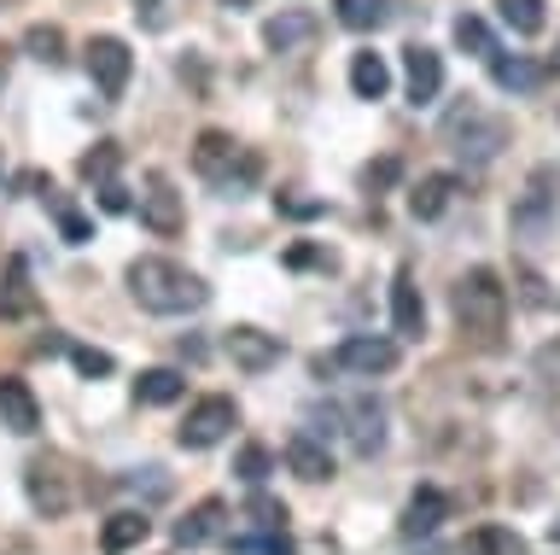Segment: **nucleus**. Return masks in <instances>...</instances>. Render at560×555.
I'll use <instances>...</instances> for the list:
<instances>
[{"instance_id": "nucleus-1", "label": "nucleus", "mask_w": 560, "mask_h": 555, "mask_svg": "<svg viewBox=\"0 0 560 555\" xmlns=\"http://www.w3.org/2000/svg\"><path fill=\"white\" fill-rule=\"evenodd\" d=\"M129 292H135L140 310H152V316H192V310L210 304V287L192 269L175 264V257H135Z\"/></svg>"}, {"instance_id": "nucleus-2", "label": "nucleus", "mask_w": 560, "mask_h": 555, "mask_svg": "<svg viewBox=\"0 0 560 555\" xmlns=\"http://www.w3.org/2000/svg\"><path fill=\"white\" fill-rule=\"evenodd\" d=\"M450 304H455V322H462V334L472 345H485V351H497L502 334H508V287H502V275L497 269H467L462 281H455L450 292Z\"/></svg>"}, {"instance_id": "nucleus-3", "label": "nucleus", "mask_w": 560, "mask_h": 555, "mask_svg": "<svg viewBox=\"0 0 560 555\" xmlns=\"http://www.w3.org/2000/svg\"><path fill=\"white\" fill-rule=\"evenodd\" d=\"M444 135H450V147H455V159H462V164H490L508 147V124H502V117H485L479 106L450 112Z\"/></svg>"}, {"instance_id": "nucleus-4", "label": "nucleus", "mask_w": 560, "mask_h": 555, "mask_svg": "<svg viewBox=\"0 0 560 555\" xmlns=\"http://www.w3.org/2000/svg\"><path fill=\"white\" fill-rule=\"evenodd\" d=\"M327 369L362 374V380L392 374V369H397V339H385V334H350L332 357H315V374H327Z\"/></svg>"}, {"instance_id": "nucleus-5", "label": "nucleus", "mask_w": 560, "mask_h": 555, "mask_svg": "<svg viewBox=\"0 0 560 555\" xmlns=\"http://www.w3.org/2000/svg\"><path fill=\"white\" fill-rule=\"evenodd\" d=\"M234 421H240L234 397L210 392V397H199V404L187 409V421L175 427V444H182V450H210V444H222L228 432H234Z\"/></svg>"}, {"instance_id": "nucleus-6", "label": "nucleus", "mask_w": 560, "mask_h": 555, "mask_svg": "<svg viewBox=\"0 0 560 555\" xmlns=\"http://www.w3.org/2000/svg\"><path fill=\"white\" fill-rule=\"evenodd\" d=\"M88 77H94V89L105 100H122V89H129V77H135L129 42H117V36H94V42H88Z\"/></svg>"}, {"instance_id": "nucleus-7", "label": "nucleus", "mask_w": 560, "mask_h": 555, "mask_svg": "<svg viewBox=\"0 0 560 555\" xmlns=\"http://www.w3.org/2000/svg\"><path fill=\"white\" fill-rule=\"evenodd\" d=\"M332 421L345 427V439H350V450H357V456H380V450H385V409H380L368 392L332 409Z\"/></svg>"}, {"instance_id": "nucleus-8", "label": "nucleus", "mask_w": 560, "mask_h": 555, "mask_svg": "<svg viewBox=\"0 0 560 555\" xmlns=\"http://www.w3.org/2000/svg\"><path fill=\"white\" fill-rule=\"evenodd\" d=\"M140 222H147L152 234H182V222H187V211H182V194H175V182L164 176V170H152L147 176V194H140Z\"/></svg>"}, {"instance_id": "nucleus-9", "label": "nucleus", "mask_w": 560, "mask_h": 555, "mask_svg": "<svg viewBox=\"0 0 560 555\" xmlns=\"http://www.w3.org/2000/svg\"><path fill=\"white\" fill-rule=\"evenodd\" d=\"M228 357H234V369L245 374H262V369H275L280 357H287V339L280 334H262V327H228Z\"/></svg>"}, {"instance_id": "nucleus-10", "label": "nucleus", "mask_w": 560, "mask_h": 555, "mask_svg": "<svg viewBox=\"0 0 560 555\" xmlns=\"http://www.w3.org/2000/svg\"><path fill=\"white\" fill-rule=\"evenodd\" d=\"M315 36H322V19L304 12V7H287V12H275V19L262 24V47H269V54H304Z\"/></svg>"}, {"instance_id": "nucleus-11", "label": "nucleus", "mask_w": 560, "mask_h": 555, "mask_svg": "<svg viewBox=\"0 0 560 555\" xmlns=\"http://www.w3.org/2000/svg\"><path fill=\"white\" fill-rule=\"evenodd\" d=\"M402 82H409V100L415 106H432L438 94H444V59L432 54V47H402Z\"/></svg>"}, {"instance_id": "nucleus-12", "label": "nucleus", "mask_w": 560, "mask_h": 555, "mask_svg": "<svg viewBox=\"0 0 560 555\" xmlns=\"http://www.w3.org/2000/svg\"><path fill=\"white\" fill-rule=\"evenodd\" d=\"M0 427L18 432V439H30L35 427H42V404H35L30 380L18 374H0Z\"/></svg>"}, {"instance_id": "nucleus-13", "label": "nucleus", "mask_w": 560, "mask_h": 555, "mask_svg": "<svg viewBox=\"0 0 560 555\" xmlns=\"http://www.w3.org/2000/svg\"><path fill=\"white\" fill-rule=\"evenodd\" d=\"M24 492H30V502H35V514H47V520H59L65 509H70V485H65V474H59V462H30V474H24Z\"/></svg>"}, {"instance_id": "nucleus-14", "label": "nucleus", "mask_w": 560, "mask_h": 555, "mask_svg": "<svg viewBox=\"0 0 560 555\" xmlns=\"http://www.w3.org/2000/svg\"><path fill=\"white\" fill-rule=\"evenodd\" d=\"M287 467L304 485H322V479H332V450L315 439V432H292L287 439Z\"/></svg>"}, {"instance_id": "nucleus-15", "label": "nucleus", "mask_w": 560, "mask_h": 555, "mask_svg": "<svg viewBox=\"0 0 560 555\" xmlns=\"http://www.w3.org/2000/svg\"><path fill=\"white\" fill-rule=\"evenodd\" d=\"M392 327L402 339L427 334V304H420V287H415L409 269H397V281H392Z\"/></svg>"}, {"instance_id": "nucleus-16", "label": "nucleus", "mask_w": 560, "mask_h": 555, "mask_svg": "<svg viewBox=\"0 0 560 555\" xmlns=\"http://www.w3.org/2000/svg\"><path fill=\"white\" fill-rule=\"evenodd\" d=\"M228 527V502L222 497H205L199 509H187V520H175V544L182 550H199V544H210Z\"/></svg>"}, {"instance_id": "nucleus-17", "label": "nucleus", "mask_w": 560, "mask_h": 555, "mask_svg": "<svg viewBox=\"0 0 560 555\" xmlns=\"http://www.w3.org/2000/svg\"><path fill=\"white\" fill-rule=\"evenodd\" d=\"M192 164H199V176H210V182H228V176H234V164H240L234 135L205 129V135H199V147H192Z\"/></svg>"}, {"instance_id": "nucleus-18", "label": "nucleus", "mask_w": 560, "mask_h": 555, "mask_svg": "<svg viewBox=\"0 0 560 555\" xmlns=\"http://www.w3.org/2000/svg\"><path fill=\"white\" fill-rule=\"evenodd\" d=\"M444 520H450V497L427 485V492H415L409 509H402V537H432Z\"/></svg>"}, {"instance_id": "nucleus-19", "label": "nucleus", "mask_w": 560, "mask_h": 555, "mask_svg": "<svg viewBox=\"0 0 560 555\" xmlns=\"http://www.w3.org/2000/svg\"><path fill=\"white\" fill-rule=\"evenodd\" d=\"M450 199H455V176H420L409 187V217L415 222H438L450 211Z\"/></svg>"}, {"instance_id": "nucleus-20", "label": "nucleus", "mask_w": 560, "mask_h": 555, "mask_svg": "<svg viewBox=\"0 0 560 555\" xmlns=\"http://www.w3.org/2000/svg\"><path fill=\"white\" fill-rule=\"evenodd\" d=\"M490 82H497L502 94H532L537 82H542V65H532V59H520V54L508 59L502 47H497V54H490Z\"/></svg>"}, {"instance_id": "nucleus-21", "label": "nucleus", "mask_w": 560, "mask_h": 555, "mask_svg": "<svg viewBox=\"0 0 560 555\" xmlns=\"http://www.w3.org/2000/svg\"><path fill=\"white\" fill-rule=\"evenodd\" d=\"M147 532H152V520H147V514L122 509V514H112V520L100 527V550H105V555H122V550L147 544Z\"/></svg>"}, {"instance_id": "nucleus-22", "label": "nucleus", "mask_w": 560, "mask_h": 555, "mask_svg": "<svg viewBox=\"0 0 560 555\" xmlns=\"http://www.w3.org/2000/svg\"><path fill=\"white\" fill-rule=\"evenodd\" d=\"M350 94L357 100H385L392 94V65H385L380 54H357L350 59Z\"/></svg>"}, {"instance_id": "nucleus-23", "label": "nucleus", "mask_w": 560, "mask_h": 555, "mask_svg": "<svg viewBox=\"0 0 560 555\" xmlns=\"http://www.w3.org/2000/svg\"><path fill=\"white\" fill-rule=\"evenodd\" d=\"M332 7H339V24L357 30V36L392 24V0H332Z\"/></svg>"}, {"instance_id": "nucleus-24", "label": "nucleus", "mask_w": 560, "mask_h": 555, "mask_svg": "<svg viewBox=\"0 0 560 555\" xmlns=\"http://www.w3.org/2000/svg\"><path fill=\"white\" fill-rule=\"evenodd\" d=\"M182 392H187V374H175V369H147V374L135 380L140 404H175Z\"/></svg>"}, {"instance_id": "nucleus-25", "label": "nucleus", "mask_w": 560, "mask_h": 555, "mask_svg": "<svg viewBox=\"0 0 560 555\" xmlns=\"http://www.w3.org/2000/svg\"><path fill=\"white\" fill-rule=\"evenodd\" d=\"M24 310H35V292H30L24 257H12V264H7V287H0V316H24Z\"/></svg>"}, {"instance_id": "nucleus-26", "label": "nucleus", "mask_w": 560, "mask_h": 555, "mask_svg": "<svg viewBox=\"0 0 560 555\" xmlns=\"http://www.w3.org/2000/svg\"><path fill=\"white\" fill-rule=\"evenodd\" d=\"M502 24L514 30V36H537L542 24H549V12H542V0H497Z\"/></svg>"}, {"instance_id": "nucleus-27", "label": "nucleus", "mask_w": 560, "mask_h": 555, "mask_svg": "<svg viewBox=\"0 0 560 555\" xmlns=\"http://www.w3.org/2000/svg\"><path fill=\"white\" fill-rule=\"evenodd\" d=\"M24 54L42 65H65V30L59 24H30L24 30Z\"/></svg>"}, {"instance_id": "nucleus-28", "label": "nucleus", "mask_w": 560, "mask_h": 555, "mask_svg": "<svg viewBox=\"0 0 560 555\" xmlns=\"http://www.w3.org/2000/svg\"><path fill=\"white\" fill-rule=\"evenodd\" d=\"M455 47H462V54H479V59H490V54H497V36H490V24H485V19H472V12H462V19H455Z\"/></svg>"}, {"instance_id": "nucleus-29", "label": "nucleus", "mask_w": 560, "mask_h": 555, "mask_svg": "<svg viewBox=\"0 0 560 555\" xmlns=\"http://www.w3.org/2000/svg\"><path fill=\"white\" fill-rule=\"evenodd\" d=\"M234 555H292V537L287 532H245V537H234V544H228Z\"/></svg>"}, {"instance_id": "nucleus-30", "label": "nucleus", "mask_w": 560, "mask_h": 555, "mask_svg": "<svg viewBox=\"0 0 560 555\" xmlns=\"http://www.w3.org/2000/svg\"><path fill=\"white\" fill-rule=\"evenodd\" d=\"M234 474H240L245 485H262V479L275 474V450H269V444H245L240 462H234Z\"/></svg>"}, {"instance_id": "nucleus-31", "label": "nucleus", "mask_w": 560, "mask_h": 555, "mask_svg": "<svg viewBox=\"0 0 560 555\" xmlns=\"http://www.w3.org/2000/svg\"><path fill=\"white\" fill-rule=\"evenodd\" d=\"M472 550L479 555H525V537L508 532V527H479L472 532Z\"/></svg>"}, {"instance_id": "nucleus-32", "label": "nucleus", "mask_w": 560, "mask_h": 555, "mask_svg": "<svg viewBox=\"0 0 560 555\" xmlns=\"http://www.w3.org/2000/svg\"><path fill=\"white\" fill-rule=\"evenodd\" d=\"M117 164H122V152H117L112 141H100L77 170H82V182H94V187H100V182H112V176H117Z\"/></svg>"}, {"instance_id": "nucleus-33", "label": "nucleus", "mask_w": 560, "mask_h": 555, "mask_svg": "<svg viewBox=\"0 0 560 555\" xmlns=\"http://www.w3.org/2000/svg\"><path fill=\"white\" fill-rule=\"evenodd\" d=\"M70 362H77V374H88V380H100V374L117 369V362L105 357V351H94V345H70Z\"/></svg>"}, {"instance_id": "nucleus-34", "label": "nucleus", "mask_w": 560, "mask_h": 555, "mask_svg": "<svg viewBox=\"0 0 560 555\" xmlns=\"http://www.w3.org/2000/svg\"><path fill=\"white\" fill-rule=\"evenodd\" d=\"M287 264H292V269H332L339 257H332V252H315V246H292Z\"/></svg>"}, {"instance_id": "nucleus-35", "label": "nucleus", "mask_w": 560, "mask_h": 555, "mask_svg": "<svg viewBox=\"0 0 560 555\" xmlns=\"http://www.w3.org/2000/svg\"><path fill=\"white\" fill-rule=\"evenodd\" d=\"M100 211L122 217V211H129V187H122V182H100Z\"/></svg>"}, {"instance_id": "nucleus-36", "label": "nucleus", "mask_w": 560, "mask_h": 555, "mask_svg": "<svg viewBox=\"0 0 560 555\" xmlns=\"http://www.w3.org/2000/svg\"><path fill=\"white\" fill-rule=\"evenodd\" d=\"M135 19L147 24V30H164L170 12H164V0H135Z\"/></svg>"}, {"instance_id": "nucleus-37", "label": "nucleus", "mask_w": 560, "mask_h": 555, "mask_svg": "<svg viewBox=\"0 0 560 555\" xmlns=\"http://www.w3.org/2000/svg\"><path fill=\"white\" fill-rule=\"evenodd\" d=\"M252 514L262 520V527H280V520H287V509H280L275 497H252Z\"/></svg>"}, {"instance_id": "nucleus-38", "label": "nucleus", "mask_w": 560, "mask_h": 555, "mask_svg": "<svg viewBox=\"0 0 560 555\" xmlns=\"http://www.w3.org/2000/svg\"><path fill=\"white\" fill-rule=\"evenodd\" d=\"M59 229H65V240H70V246H82V240H88V222H82L77 211H65V217H59Z\"/></svg>"}, {"instance_id": "nucleus-39", "label": "nucleus", "mask_w": 560, "mask_h": 555, "mask_svg": "<svg viewBox=\"0 0 560 555\" xmlns=\"http://www.w3.org/2000/svg\"><path fill=\"white\" fill-rule=\"evenodd\" d=\"M385 182H397V164H392V159H385V164H374V170H368V187H385Z\"/></svg>"}, {"instance_id": "nucleus-40", "label": "nucleus", "mask_w": 560, "mask_h": 555, "mask_svg": "<svg viewBox=\"0 0 560 555\" xmlns=\"http://www.w3.org/2000/svg\"><path fill=\"white\" fill-rule=\"evenodd\" d=\"M7 77H12V47H0V89H7Z\"/></svg>"}, {"instance_id": "nucleus-41", "label": "nucleus", "mask_w": 560, "mask_h": 555, "mask_svg": "<svg viewBox=\"0 0 560 555\" xmlns=\"http://www.w3.org/2000/svg\"><path fill=\"white\" fill-rule=\"evenodd\" d=\"M222 7H257V0H222Z\"/></svg>"}, {"instance_id": "nucleus-42", "label": "nucleus", "mask_w": 560, "mask_h": 555, "mask_svg": "<svg viewBox=\"0 0 560 555\" xmlns=\"http://www.w3.org/2000/svg\"><path fill=\"white\" fill-rule=\"evenodd\" d=\"M555 65H560V47H555Z\"/></svg>"}]
</instances>
